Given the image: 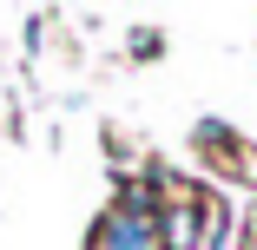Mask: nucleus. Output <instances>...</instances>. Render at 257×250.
<instances>
[{
	"label": "nucleus",
	"mask_w": 257,
	"mask_h": 250,
	"mask_svg": "<svg viewBox=\"0 0 257 250\" xmlns=\"http://www.w3.org/2000/svg\"><path fill=\"white\" fill-rule=\"evenodd\" d=\"M218 237V211H191V204H172L165 211V250H204V243H211Z\"/></svg>",
	"instance_id": "1"
}]
</instances>
